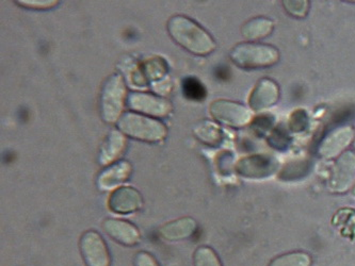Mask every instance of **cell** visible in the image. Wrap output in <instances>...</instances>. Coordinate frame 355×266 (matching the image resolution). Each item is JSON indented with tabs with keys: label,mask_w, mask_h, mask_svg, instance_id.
Segmentation results:
<instances>
[{
	"label": "cell",
	"mask_w": 355,
	"mask_h": 266,
	"mask_svg": "<svg viewBox=\"0 0 355 266\" xmlns=\"http://www.w3.org/2000/svg\"><path fill=\"white\" fill-rule=\"evenodd\" d=\"M168 35L178 46L198 57H206L215 51V39L200 24L184 15H174L166 24Z\"/></svg>",
	"instance_id": "cell-1"
},
{
	"label": "cell",
	"mask_w": 355,
	"mask_h": 266,
	"mask_svg": "<svg viewBox=\"0 0 355 266\" xmlns=\"http://www.w3.org/2000/svg\"><path fill=\"white\" fill-rule=\"evenodd\" d=\"M116 125L125 136L140 142H162L168 134V129L164 123L132 111L124 112Z\"/></svg>",
	"instance_id": "cell-2"
},
{
	"label": "cell",
	"mask_w": 355,
	"mask_h": 266,
	"mask_svg": "<svg viewBox=\"0 0 355 266\" xmlns=\"http://www.w3.org/2000/svg\"><path fill=\"white\" fill-rule=\"evenodd\" d=\"M127 89L125 80L119 73L110 75L102 85L99 94V112L107 124L118 123L124 113L127 101Z\"/></svg>",
	"instance_id": "cell-3"
},
{
	"label": "cell",
	"mask_w": 355,
	"mask_h": 266,
	"mask_svg": "<svg viewBox=\"0 0 355 266\" xmlns=\"http://www.w3.org/2000/svg\"><path fill=\"white\" fill-rule=\"evenodd\" d=\"M230 57L243 69H261L275 65L279 61V51L263 44L243 43L232 49Z\"/></svg>",
	"instance_id": "cell-4"
},
{
	"label": "cell",
	"mask_w": 355,
	"mask_h": 266,
	"mask_svg": "<svg viewBox=\"0 0 355 266\" xmlns=\"http://www.w3.org/2000/svg\"><path fill=\"white\" fill-rule=\"evenodd\" d=\"M127 105L132 112L140 113L153 118H164L173 111V106L170 101L150 93H130L127 97Z\"/></svg>",
	"instance_id": "cell-5"
},
{
	"label": "cell",
	"mask_w": 355,
	"mask_h": 266,
	"mask_svg": "<svg viewBox=\"0 0 355 266\" xmlns=\"http://www.w3.org/2000/svg\"><path fill=\"white\" fill-rule=\"evenodd\" d=\"M209 111L216 121L226 126L235 127V128L245 126L252 120L251 111L241 103H235V101L223 100V99L214 101L210 105Z\"/></svg>",
	"instance_id": "cell-6"
},
{
	"label": "cell",
	"mask_w": 355,
	"mask_h": 266,
	"mask_svg": "<svg viewBox=\"0 0 355 266\" xmlns=\"http://www.w3.org/2000/svg\"><path fill=\"white\" fill-rule=\"evenodd\" d=\"M81 256L87 266H110L111 257L106 242L94 230H89L81 236L79 242Z\"/></svg>",
	"instance_id": "cell-7"
},
{
	"label": "cell",
	"mask_w": 355,
	"mask_h": 266,
	"mask_svg": "<svg viewBox=\"0 0 355 266\" xmlns=\"http://www.w3.org/2000/svg\"><path fill=\"white\" fill-rule=\"evenodd\" d=\"M144 206L140 192L130 186L116 188L108 200L109 209L116 214H130L139 211Z\"/></svg>",
	"instance_id": "cell-8"
},
{
	"label": "cell",
	"mask_w": 355,
	"mask_h": 266,
	"mask_svg": "<svg viewBox=\"0 0 355 266\" xmlns=\"http://www.w3.org/2000/svg\"><path fill=\"white\" fill-rule=\"evenodd\" d=\"M354 177L355 154L352 152H344L333 168L330 188L335 192H344L350 188Z\"/></svg>",
	"instance_id": "cell-9"
},
{
	"label": "cell",
	"mask_w": 355,
	"mask_h": 266,
	"mask_svg": "<svg viewBox=\"0 0 355 266\" xmlns=\"http://www.w3.org/2000/svg\"><path fill=\"white\" fill-rule=\"evenodd\" d=\"M103 228L111 239L118 242L121 245L132 247L138 245L141 242L138 228L127 220L108 218L103 224Z\"/></svg>",
	"instance_id": "cell-10"
},
{
	"label": "cell",
	"mask_w": 355,
	"mask_h": 266,
	"mask_svg": "<svg viewBox=\"0 0 355 266\" xmlns=\"http://www.w3.org/2000/svg\"><path fill=\"white\" fill-rule=\"evenodd\" d=\"M236 170L245 178L259 179L272 175L277 170V162L270 157H248L238 162Z\"/></svg>",
	"instance_id": "cell-11"
},
{
	"label": "cell",
	"mask_w": 355,
	"mask_h": 266,
	"mask_svg": "<svg viewBox=\"0 0 355 266\" xmlns=\"http://www.w3.org/2000/svg\"><path fill=\"white\" fill-rule=\"evenodd\" d=\"M126 138L120 130L109 131L99 148L98 163L102 166L114 163L126 150Z\"/></svg>",
	"instance_id": "cell-12"
},
{
	"label": "cell",
	"mask_w": 355,
	"mask_h": 266,
	"mask_svg": "<svg viewBox=\"0 0 355 266\" xmlns=\"http://www.w3.org/2000/svg\"><path fill=\"white\" fill-rule=\"evenodd\" d=\"M279 96V90L277 83L270 79H263L252 91L249 105L252 110H266L277 103Z\"/></svg>",
	"instance_id": "cell-13"
},
{
	"label": "cell",
	"mask_w": 355,
	"mask_h": 266,
	"mask_svg": "<svg viewBox=\"0 0 355 266\" xmlns=\"http://www.w3.org/2000/svg\"><path fill=\"white\" fill-rule=\"evenodd\" d=\"M354 139V130L351 127H340L332 131L319 146V154L324 158H333L340 154Z\"/></svg>",
	"instance_id": "cell-14"
},
{
	"label": "cell",
	"mask_w": 355,
	"mask_h": 266,
	"mask_svg": "<svg viewBox=\"0 0 355 266\" xmlns=\"http://www.w3.org/2000/svg\"><path fill=\"white\" fill-rule=\"evenodd\" d=\"M132 168L130 162L120 161L107 166L97 177V186L101 190H107L116 188L128 180L132 175Z\"/></svg>",
	"instance_id": "cell-15"
},
{
	"label": "cell",
	"mask_w": 355,
	"mask_h": 266,
	"mask_svg": "<svg viewBox=\"0 0 355 266\" xmlns=\"http://www.w3.org/2000/svg\"><path fill=\"white\" fill-rule=\"evenodd\" d=\"M198 228L196 220L191 218H182L162 226L158 230L160 238L170 242L184 241L193 236Z\"/></svg>",
	"instance_id": "cell-16"
},
{
	"label": "cell",
	"mask_w": 355,
	"mask_h": 266,
	"mask_svg": "<svg viewBox=\"0 0 355 266\" xmlns=\"http://www.w3.org/2000/svg\"><path fill=\"white\" fill-rule=\"evenodd\" d=\"M118 69L123 75V79L130 87H136V89H146V87H148V82L144 77L141 64H139L134 57L126 55V57L121 59L120 62L118 63Z\"/></svg>",
	"instance_id": "cell-17"
},
{
	"label": "cell",
	"mask_w": 355,
	"mask_h": 266,
	"mask_svg": "<svg viewBox=\"0 0 355 266\" xmlns=\"http://www.w3.org/2000/svg\"><path fill=\"white\" fill-rule=\"evenodd\" d=\"M193 133L200 142L209 146H217L223 140V132L219 125L209 120L200 121L193 127Z\"/></svg>",
	"instance_id": "cell-18"
},
{
	"label": "cell",
	"mask_w": 355,
	"mask_h": 266,
	"mask_svg": "<svg viewBox=\"0 0 355 266\" xmlns=\"http://www.w3.org/2000/svg\"><path fill=\"white\" fill-rule=\"evenodd\" d=\"M272 21H270L266 17H255V19H250L243 25L241 33L245 39L257 41V39L268 37L270 33H272Z\"/></svg>",
	"instance_id": "cell-19"
},
{
	"label": "cell",
	"mask_w": 355,
	"mask_h": 266,
	"mask_svg": "<svg viewBox=\"0 0 355 266\" xmlns=\"http://www.w3.org/2000/svg\"><path fill=\"white\" fill-rule=\"evenodd\" d=\"M141 69H142L148 82H150L152 85V83L166 78L168 63L160 57H148L141 63Z\"/></svg>",
	"instance_id": "cell-20"
},
{
	"label": "cell",
	"mask_w": 355,
	"mask_h": 266,
	"mask_svg": "<svg viewBox=\"0 0 355 266\" xmlns=\"http://www.w3.org/2000/svg\"><path fill=\"white\" fill-rule=\"evenodd\" d=\"M182 94L192 101H202L207 96V91L203 83L194 77H187L182 80Z\"/></svg>",
	"instance_id": "cell-21"
},
{
	"label": "cell",
	"mask_w": 355,
	"mask_h": 266,
	"mask_svg": "<svg viewBox=\"0 0 355 266\" xmlns=\"http://www.w3.org/2000/svg\"><path fill=\"white\" fill-rule=\"evenodd\" d=\"M311 256L301 251L289 253L275 258L269 266H311Z\"/></svg>",
	"instance_id": "cell-22"
},
{
	"label": "cell",
	"mask_w": 355,
	"mask_h": 266,
	"mask_svg": "<svg viewBox=\"0 0 355 266\" xmlns=\"http://www.w3.org/2000/svg\"><path fill=\"white\" fill-rule=\"evenodd\" d=\"M194 266H222L217 254L210 247L202 246L194 251Z\"/></svg>",
	"instance_id": "cell-23"
},
{
	"label": "cell",
	"mask_w": 355,
	"mask_h": 266,
	"mask_svg": "<svg viewBox=\"0 0 355 266\" xmlns=\"http://www.w3.org/2000/svg\"><path fill=\"white\" fill-rule=\"evenodd\" d=\"M17 5L31 10H49L53 9L59 5V1L55 0H23V1H15Z\"/></svg>",
	"instance_id": "cell-24"
},
{
	"label": "cell",
	"mask_w": 355,
	"mask_h": 266,
	"mask_svg": "<svg viewBox=\"0 0 355 266\" xmlns=\"http://www.w3.org/2000/svg\"><path fill=\"white\" fill-rule=\"evenodd\" d=\"M283 5L295 17H304L309 12V1H283Z\"/></svg>",
	"instance_id": "cell-25"
},
{
	"label": "cell",
	"mask_w": 355,
	"mask_h": 266,
	"mask_svg": "<svg viewBox=\"0 0 355 266\" xmlns=\"http://www.w3.org/2000/svg\"><path fill=\"white\" fill-rule=\"evenodd\" d=\"M307 117L304 111H297L291 118V128L293 131H302L306 127Z\"/></svg>",
	"instance_id": "cell-26"
},
{
	"label": "cell",
	"mask_w": 355,
	"mask_h": 266,
	"mask_svg": "<svg viewBox=\"0 0 355 266\" xmlns=\"http://www.w3.org/2000/svg\"><path fill=\"white\" fill-rule=\"evenodd\" d=\"M152 90L155 93H157L158 96H164V95L170 94L172 90V82L170 79L166 78L162 79V80L157 81L150 85Z\"/></svg>",
	"instance_id": "cell-27"
},
{
	"label": "cell",
	"mask_w": 355,
	"mask_h": 266,
	"mask_svg": "<svg viewBox=\"0 0 355 266\" xmlns=\"http://www.w3.org/2000/svg\"><path fill=\"white\" fill-rule=\"evenodd\" d=\"M135 266H159V264L150 254L141 251L135 258Z\"/></svg>",
	"instance_id": "cell-28"
},
{
	"label": "cell",
	"mask_w": 355,
	"mask_h": 266,
	"mask_svg": "<svg viewBox=\"0 0 355 266\" xmlns=\"http://www.w3.org/2000/svg\"><path fill=\"white\" fill-rule=\"evenodd\" d=\"M353 195L355 196V186H354V188H353Z\"/></svg>",
	"instance_id": "cell-29"
},
{
	"label": "cell",
	"mask_w": 355,
	"mask_h": 266,
	"mask_svg": "<svg viewBox=\"0 0 355 266\" xmlns=\"http://www.w3.org/2000/svg\"><path fill=\"white\" fill-rule=\"evenodd\" d=\"M354 146H355V130H354Z\"/></svg>",
	"instance_id": "cell-30"
}]
</instances>
